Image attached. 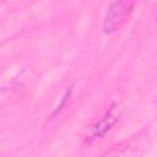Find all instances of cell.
<instances>
[{
  "label": "cell",
  "mask_w": 157,
  "mask_h": 157,
  "mask_svg": "<svg viewBox=\"0 0 157 157\" xmlns=\"http://www.w3.org/2000/svg\"><path fill=\"white\" fill-rule=\"evenodd\" d=\"M70 92H71V91H67V92H66V93H65V94L63 96V98H61V101H60V103L58 104V107H56V109H55V112H54V113H56V112H59V110H60V109L63 108V105L65 104V102H66V99H67V97L70 96Z\"/></svg>",
  "instance_id": "obj_3"
},
{
  "label": "cell",
  "mask_w": 157,
  "mask_h": 157,
  "mask_svg": "<svg viewBox=\"0 0 157 157\" xmlns=\"http://www.w3.org/2000/svg\"><path fill=\"white\" fill-rule=\"evenodd\" d=\"M156 104H157V101H156Z\"/></svg>",
  "instance_id": "obj_4"
},
{
  "label": "cell",
  "mask_w": 157,
  "mask_h": 157,
  "mask_svg": "<svg viewBox=\"0 0 157 157\" xmlns=\"http://www.w3.org/2000/svg\"><path fill=\"white\" fill-rule=\"evenodd\" d=\"M118 114L114 113V109H110L109 112H107V114L93 126L92 129V136L93 137H101L103 136L118 120Z\"/></svg>",
  "instance_id": "obj_2"
},
{
  "label": "cell",
  "mask_w": 157,
  "mask_h": 157,
  "mask_svg": "<svg viewBox=\"0 0 157 157\" xmlns=\"http://www.w3.org/2000/svg\"><path fill=\"white\" fill-rule=\"evenodd\" d=\"M134 4L135 0H114L105 13L103 31L105 33H113L118 31L128 21Z\"/></svg>",
  "instance_id": "obj_1"
}]
</instances>
